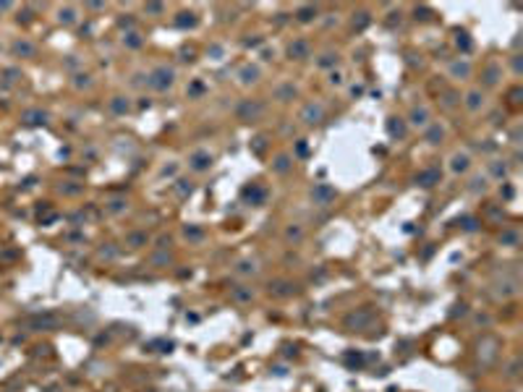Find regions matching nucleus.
Returning a JSON list of instances; mask_svg holds the SVG:
<instances>
[{
    "label": "nucleus",
    "instance_id": "24",
    "mask_svg": "<svg viewBox=\"0 0 523 392\" xmlns=\"http://www.w3.org/2000/svg\"><path fill=\"white\" fill-rule=\"evenodd\" d=\"M128 241H131V243H136V246H139V243H144L146 238H144V235H139V233H136V235H128Z\"/></svg>",
    "mask_w": 523,
    "mask_h": 392
},
{
    "label": "nucleus",
    "instance_id": "1",
    "mask_svg": "<svg viewBox=\"0 0 523 392\" xmlns=\"http://www.w3.org/2000/svg\"><path fill=\"white\" fill-rule=\"evenodd\" d=\"M173 68H168V66H160V68H154V74H152V79H154V87L157 89H168L170 84H173Z\"/></svg>",
    "mask_w": 523,
    "mask_h": 392
},
{
    "label": "nucleus",
    "instance_id": "10",
    "mask_svg": "<svg viewBox=\"0 0 523 392\" xmlns=\"http://www.w3.org/2000/svg\"><path fill=\"white\" fill-rule=\"evenodd\" d=\"M437 170H424V173H419V178H416V183H421V186H434L437 183Z\"/></svg>",
    "mask_w": 523,
    "mask_h": 392
},
{
    "label": "nucleus",
    "instance_id": "16",
    "mask_svg": "<svg viewBox=\"0 0 523 392\" xmlns=\"http://www.w3.org/2000/svg\"><path fill=\"white\" fill-rule=\"evenodd\" d=\"M233 296H236L238 301H251V296H254V293H251L249 288H243V285H241V288H236V293H233Z\"/></svg>",
    "mask_w": 523,
    "mask_h": 392
},
{
    "label": "nucleus",
    "instance_id": "19",
    "mask_svg": "<svg viewBox=\"0 0 523 392\" xmlns=\"http://www.w3.org/2000/svg\"><path fill=\"white\" fill-rule=\"evenodd\" d=\"M123 42H126V44H131V47H139V44H142V40H139V34H136V32L126 34V37H123Z\"/></svg>",
    "mask_w": 523,
    "mask_h": 392
},
{
    "label": "nucleus",
    "instance_id": "11",
    "mask_svg": "<svg viewBox=\"0 0 523 392\" xmlns=\"http://www.w3.org/2000/svg\"><path fill=\"white\" fill-rule=\"evenodd\" d=\"M311 19H317V8L314 5L298 8V21H311Z\"/></svg>",
    "mask_w": 523,
    "mask_h": 392
},
{
    "label": "nucleus",
    "instance_id": "3",
    "mask_svg": "<svg viewBox=\"0 0 523 392\" xmlns=\"http://www.w3.org/2000/svg\"><path fill=\"white\" fill-rule=\"evenodd\" d=\"M288 55L296 58V60H304V58L309 55V44H306L304 40H296V42H293L290 47H288Z\"/></svg>",
    "mask_w": 523,
    "mask_h": 392
},
{
    "label": "nucleus",
    "instance_id": "6",
    "mask_svg": "<svg viewBox=\"0 0 523 392\" xmlns=\"http://www.w3.org/2000/svg\"><path fill=\"white\" fill-rule=\"evenodd\" d=\"M311 196L317 199V204H330V199L335 196V191L330 188V186H317V188H314V194H311Z\"/></svg>",
    "mask_w": 523,
    "mask_h": 392
},
{
    "label": "nucleus",
    "instance_id": "18",
    "mask_svg": "<svg viewBox=\"0 0 523 392\" xmlns=\"http://www.w3.org/2000/svg\"><path fill=\"white\" fill-rule=\"evenodd\" d=\"M442 129H439V126H432V129H429V133H427V139L429 141H437V139H442Z\"/></svg>",
    "mask_w": 523,
    "mask_h": 392
},
{
    "label": "nucleus",
    "instance_id": "20",
    "mask_svg": "<svg viewBox=\"0 0 523 392\" xmlns=\"http://www.w3.org/2000/svg\"><path fill=\"white\" fill-rule=\"evenodd\" d=\"M290 165H288V157H278V162H275V170L278 173H285Z\"/></svg>",
    "mask_w": 523,
    "mask_h": 392
},
{
    "label": "nucleus",
    "instance_id": "2",
    "mask_svg": "<svg viewBox=\"0 0 523 392\" xmlns=\"http://www.w3.org/2000/svg\"><path fill=\"white\" fill-rule=\"evenodd\" d=\"M189 165L194 168V170H207L209 165H212V154H209V152H194V154H191V160H189Z\"/></svg>",
    "mask_w": 523,
    "mask_h": 392
},
{
    "label": "nucleus",
    "instance_id": "17",
    "mask_svg": "<svg viewBox=\"0 0 523 392\" xmlns=\"http://www.w3.org/2000/svg\"><path fill=\"white\" fill-rule=\"evenodd\" d=\"M58 19H60L63 24H73V21H76V16H73V8H66V11H60Z\"/></svg>",
    "mask_w": 523,
    "mask_h": 392
},
{
    "label": "nucleus",
    "instance_id": "7",
    "mask_svg": "<svg viewBox=\"0 0 523 392\" xmlns=\"http://www.w3.org/2000/svg\"><path fill=\"white\" fill-rule=\"evenodd\" d=\"M481 105H484V94L479 89H474V92L466 94V107H469V110H479Z\"/></svg>",
    "mask_w": 523,
    "mask_h": 392
},
{
    "label": "nucleus",
    "instance_id": "9",
    "mask_svg": "<svg viewBox=\"0 0 523 392\" xmlns=\"http://www.w3.org/2000/svg\"><path fill=\"white\" fill-rule=\"evenodd\" d=\"M471 165V160H469V154H455L453 157V173H466Z\"/></svg>",
    "mask_w": 523,
    "mask_h": 392
},
{
    "label": "nucleus",
    "instance_id": "25",
    "mask_svg": "<svg viewBox=\"0 0 523 392\" xmlns=\"http://www.w3.org/2000/svg\"><path fill=\"white\" fill-rule=\"evenodd\" d=\"M186 235H191V238H199L201 230H196V227H186Z\"/></svg>",
    "mask_w": 523,
    "mask_h": 392
},
{
    "label": "nucleus",
    "instance_id": "23",
    "mask_svg": "<svg viewBox=\"0 0 523 392\" xmlns=\"http://www.w3.org/2000/svg\"><path fill=\"white\" fill-rule=\"evenodd\" d=\"M500 241H508V243H518V233H505V235H500Z\"/></svg>",
    "mask_w": 523,
    "mask_h": 392
},
{
    "label": "nucleus",
    "instance_id": "15",
    "mask_svg": "<svg viewBox=\"0 0 523 392\" xmlns=\"http://www.w3.org/2000/svg\"><path fill=\"white\" fill-rule=\"evenodd\" d=\"M238 272H241V275H254L256 264L254 261H241V264H238Z\"/></svg>",
    "mask_w": 523,
    "mask_h": 392
},
{
    "label": "nucleus",
    "instance_id": "5",
    "mask_svg": "<svg viewBox=\"0 0 523 392\" xmlns=\"http://www.w3.org/2000/svg\"><path fill=\"white\" fill-rule=\"evenodd\" d=\"M322 115H325L322 105H306V110H304V121H306V123H319V121H322Z\"/></svg>",
    "mask_w": 523,
    "mask_h": 392
},
{
    "label": "nucleus",
    "instance_id": "21",
    "mask_svg": "<svg viewBox=\"0 0 523 392\" xmlns=\"http://www.w3.org/2000/svg\"><path fill=\"white\" fill-rule=\"evenodd\" d=\"M301 235H304V230L296 225V227H288V238H296V241H301Z\"/></svg>",
    "mask_w": 523,
    "mask_h": 392
},
{
    "label": "nucleus",
    "instance_id": "26",
    "mask_svg": "<svg viewBox=\"0 0 523 392\" xmlns=\"http://www.w3.org/2000/svg\"><path fill=\"white\" fill-rule=\"evenodd\" d=\"M113 110L115 113H123V110H128V107H123V102H113Z\"/></svg>",
    "mask_w": 523,
    "mask_h": 392
},
{
    "label": "nucleus",
    "instance_id": "4",
    "mask_svg": "<svg viewBox=\"0 0 523 392\" xmlns=\"http://www.w3.org/2000/svg\"><path fill=\"white\" fill-rule=\"evenodd\" d=\"M13 52L16 55H21V58H32L34 52H37V47L32 42H26V40H16L13 42Z\"/></svg>",
    "mask_w": 523,
    "mask_h": 392
},
{
    "label": "nucleus",
    "instance_id": "22",
    "mask_svg": "<svg viewBox=\"0 0 523 392\" xmlns=\"http://www.w3.org/2000/svg\"><path fill=\"white\" fill-rule=\"evenodd\" d=\"M390 133H392V136H395V133H398V136H403V133H406V129H403V123H398V126H395V123H390Z\"/></svg>",
    "mask_w": 523,
    "mask_h": 392
},
{
    "label": "nucleus",
    "instance_id": "12",
    "mask_svg": "<svg viewBox=\"0 0 523 392\" xmlns=\"http://www.w3.org/2000/svg\"><path fill=\"white\" fill-rule=\"evenodd\" d=\"M241 76H243V79H241L243 84H251V81H256V76H259V71H256V68H249V66H246V68L241 71Z\"/></svg>",
    "mask_w": 523,
    "mask_h": 392
},
{
    "label": "nucleus",
    "instance_id": "14",
    "mask_svg": "<svg viewBox=\"0 0 523 392\" xmlns=\"http://www.w3.org/2000/svg\"><path fill=\"white\" fill-rule=\"evenodd\" d=\"M24 118H26V123H45V118H48V115L40 113V110H34V113H26Z\"/></svg>",
    "mask_w": 523,
    "mask_h": 392
},
{
    "label": "nucleus",
    "instance_id": "8",
    "mask_svg": "<svg viewBox=\"0 0 523 392\" xmlns=\"http://www.w3.org/2000/svg\"><path fill=\"white\" fill-rule=\"evenodd\" d=\"M427 121H429L427 107H414V110H411V123L414 126H427Z\"/></svg>",
    "mask_w": 523,
    "mask_h": 392
},
{
    "label": "nucleus",
    "instance_id": "13",
    "mask_svg": "<svg viewBox=\"0 0 523 392\" xmlns=\"http://www.w3.org/2000/svg\"><path fill=\"white\" fill-rule=\"evenodd\" d=\"M453 74H455V76H469V74H471V66H469V63H455V66H453Z\"/></svg>",
    "mask_w": 523,
    "mask_h": 392
}]
</instances>
